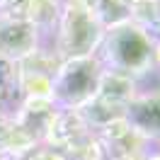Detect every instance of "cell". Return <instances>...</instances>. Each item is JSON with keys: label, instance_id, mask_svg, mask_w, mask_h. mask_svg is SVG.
<instances>
[{"label": "cell", "instance_id": "cell-3", "mask_svg": "<svg viewBox=\"0 0 160 160\" xmlns=\"http://www.w3.org/2000/svg\"><path fill=\"white\" fill-rule=\"evenodd\" d=\"M104 66L97 56L61 61L51 78V100L58 109H80L95 97Z\"/></svg>", "mask_w": 160, "mask_h": 160}, {"label": "cell", "instance_id": "cell-5", "mask_svg": "<svg viewBox=\"0 0 160 160\" xmlns=\"http://www.w3.org/2000/svg\"><path fill=\"white\" fill-rule=\"evenodd\" d=\"M136 95H138V80H133L131 75L104 68L100 85H97V92H95V100L104 102V104H109L114 109L126 112Z\"/></svg>", "mask_w": 160, "mask_h": 160}, {"label": "cell", "instance_id": "cell-14", "mask_svg": "<svg viewBox=\"0 0 160 160\" xmlns=\"http://www.w3.org/2000/svg\"><path fill=\"white\" fill-rule=\"evenodd\" d=\"M80 160H102V158H80Z\"/></svg>", "mask_w": 160, "mask_h": 160}, {"label": "cell", "instance_id": "cell-7", "mask_svg": "<svg viewBox=\"0 0 160 160\" xmlns=\"http://www.w3.org/2000/svg\"><path fill=\"white\" fill-rule=\"evenodd\" d=\"M22 102L20 90V66L15 61L0 58V104H17Z\"/></svg>", "mask_w": 160, "mask_h": 160}, {"label": "cell", "instance_id": "cell-12", "mask_svg": "<svg viewBox=\"0 0 160 160\" xmlns=\"http://www.w3.org/2000/svg\"><path fill=\"white\" fill-rule=\"evenodd\" d=\"M8 121H10V117H5V114L0 112V133L5 131V126H8Z\"/></svg>", "mask_w": 160, "mask_h": 160}, {"label": "cell", "instance_id": "cell-13", "mask_svg": "<svg viewBox=\"0 0 160 160\" xmlns=\"http://www.w3.org/2000/svg\"><path fill=\"white\" fill-rule=\"evenodd\" d=\"M0 160H12V158H10V155H8V153H5L2 148H0Z\"/></svg>", "mask_w": 160, "mask_h": 160}, {"label": "cell", "instance_id": "cell-10", "mask_svg": "<svg viewBox=\"0 0 160 160\" xmlns=\"http://www.w3.org/2000/svg\"><path fill=\"white\" fill-rule=\"evenodd\" d=\"M12 160H66V158L61 155L58 150H53L51 146H46V143H34L32 148H27L24 153H20V155H15Z\"/></svg>", "mask_w": 160, "mask_h": 160}, {"label": "cell", "instance_id": "cell-1", "mask_svg": "<svg viewBox=\"0 0 160 160\" xmlns=\"http://www.w3.org/2000/svg\"><path fill=\"white\" fill-rule=\"evenodd\" d=\"M95 56L107 70H117L131 75L133 80H141L153 73L158 63L155 34L133 24L131 20H121L117 24L104 27Z\"/></svg>", "mask_w": 160, "mask_h": 160}, {"label": "cell", "instance_id": "cell-11", "mask_svg": "<svg viewBox=\"0 0 160 160\" xmlns=\"http://www.w3.org/2000/svg\"><path fill=\"white\" fill-rule=\"evenodd\" d=\"M22 0H0V15H15Z\"/></svg>", "mask_w": 160, "mask_h": 160}, {"label": "cell", "instance_id": "cell-2", "mask_svg": "<svg viewBox=\"0 0 160 160\" xmlns=\"http://www.w3.org/2000/svg\"><path fill=\"white\" fill-rule=\"evenodd\" d=\"M102 34L104 24L88 8H82L75 0H61V15L56 22V51H53L58 61L95 56Z\"/></svg>", "mask_w": 160, "mask_h": 160}, {"label": "cell", "instance_id": "cell-6", "mask_svg": "<svg viewBox=\"0 0 160 160\" xmlns=\"http://www.w3.org/2000/svg\"><path fill=\"white\" fill-rule=\"evenodd\" d=\"M126 124L136 129L141 136L158 141V95L155 90L148 95H136L126 109Z\"/></svg>", "mask_w": 160, "mask_h": 160}, {"label": "cell", "instance_id": "cell-4", "mask_svg": "<svg viewBox=\"0 0 160 160\" xmlns=\"http://www.w3.org/2000/svg\"><path fill=\"white\" fill-rule=\"evenodd\" d=\"M39 51V29L22 17L0 15V58L20 63Z\"/></svg>", "mask_w": 160, "mask_h": 160}, {"label": "cell", "instance_id": "cell-8", "mask_svg": "<svg viewBox=\"0 0 160 160\" xmlns=\"http://www.w3.org/2000/svg\"><path fill=\"white\" fill-rule=\"evenodd\" d=\"M75 2L88 8L104 27L126 20V0H75Z\"/></svg>", "mask_w": 160, "mask_h": 160}, {"label": "cell", "instance_id": "cell-9", "mask_svg": "<svg viewBox=\"0 0 160 160\" xmlns=\"http://www.w3.org/2000/svg\"><path fill=\"white\" fill-rule=\"evenodd\" d=\"M126 20L155 34V29H158V0H129Z\"/></svg>", "mask_w": 160, "mask_h": 160}]
</instances>
